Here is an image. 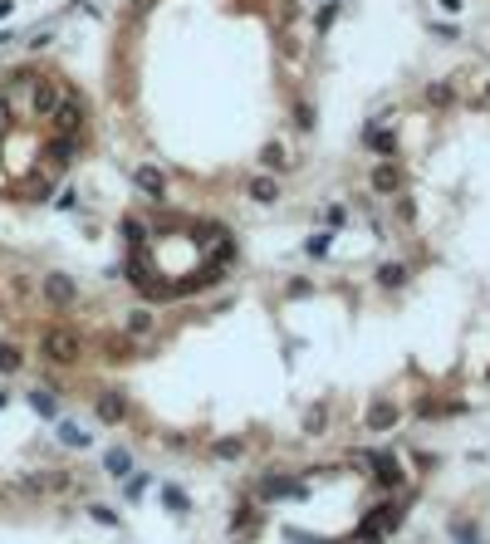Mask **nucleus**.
Returning <instances> with one entry per match:
<instances>
[{"instance_id": "nucleus-26", "label": "nucleus", "mask_w": 490, "mask_h": 544, "mask_svg": "<svg viewBox=\"0 0 490 544\" xmlns=\"http://www.w3.org/2000/svg\"><path fill=\"white\" fill-rule=\"evenodd\" d=\"M427 104L446 109V104H451V84H436V89H427Z\"/></svg>"}, {"instance_id": "nucleus-3", "label": "nucleus", "mask_w": 490, "mask_h": 544, "mask_svg": "<svg viewBox=\"0 0 490 544\" xmlns=\"http://www.w3.org/2000/svg\"><path fill=\"white\" fill-rule=\"evenodd\" d=\"M39 290H44V299H49L54 309H69V304L79 299V285H74L69 275H44V285H39Z\"/></svg>"}, {"instance_id": "nucleus-33", "label": "nucleus", "mask_w": 490, "mask_h": 544, "mask_svg": "<svg viewBox=\"0 0 490 544\" xmlns=\"http://www.w3.org/2000/svg\"><path fill=\"white\" fill-rule=\"evenodd\" d=\"M5 113H10V109H5V99H0V123H5Z\"/></svg>"}, {"instance_id": "nucleus-5", "label": "nucleus", "mask_w": 490, "mask_h": 544, "mask_svg": "<svg viewBox=\"0 0 490 544\" xmlns=\"http://www.w3.org/2000/svg\"><path fill=\"white\" fill-rule=\"evenodd\" d=\"M299 490H304V486L290 481V476H265V481H260V495H265V500H285V495H299Z\"/></svg>"}, {"instance_id": "nucleus-9", "label": "nucleus", "mask_w": 490, "mask_h": 544, "mask_svg": "<svg viewBox=\"0 0 490 544\" xmlns=\"http://www.w3.org/2000/svg\"><path fill=\"white\" fill-rule=\"evenodd\" d=\"M103 471H108L113 481H123V476H133V451H123V446H113V451L103 456Z\"/></svg>"}, {"instance_id": "nucleus-19", "label": "nucleus", "mask_w": 490, "mask_h": 544, "mask_svg": "<svg viewBox=\"0 0 490 544\" xmlns=\"http://www.w3.org/2000/svg\"><path fill=\"white\" fill-rule=\"evenodd\" d=\"M30 407H35L39 417H54V397H49V388H35V392H30Z\"/></svg>"}, {"instance_id": "nucleus-16", "label": "nucleus", "mask_w": 490, "mask_h": 544, "mask_svg": "<svg viewBox=\"0 0 490 544\" xmlns=\"http://www.w3.org/2000/svg\"><path fill=\"white\" fill-rule=\"evenodd\" d=\"M260 162H265L270 172H285V167H290V157H285V147H280V142H270V147L260 152Z\"/></svg>"}, {"instance_id": "nucleus-8", "label": "nucleus", "mask_w": 490, "mask_h": 544, "mask_svg": "<svg viewBox=\"0 0 490 544\" xmlns=\"http://www.w3.org/2000/svg\"><path fill=\"white\" fill-rule=\"evenodd\" d=\"M98 417H103V422H123V417H128V397H123V392H103V397H98Z\"/></svg>"}, {"instance_id": "nucleus-34", "label": "nucleus", "mask_w": 490, "mask_h": 544, "mask_svg": "<svg viewBox=\"0 0 490 544\" xmlns=\"http://www.w3.org/2000/svg\"><path fill=\"white\" fill-rule=\"evenodd\" d=\"M319 5H338V0H319Z\"/></svg>"}, {"instance_id": "nucleus-23", "label": "nucleus", "mask_w": 490, "mask_h": 544, "mask_svg": "<svg viewBox=\"0 0 490 544\" xmlns=\"http://www.w3.org/2000/svg\"><path fill=\"white\" fill-rule=\"evenodd\" d=\"M451 535H456V544H481V530H476V525H466V520H456V525H451Z\"/></svg>"}, {"instance_id": "nucleus-1", "label": "nucleus", "mask_w": 490, "mask_h": 544, "mask_svg": "<svg viewBox=\"0 0 490 544\" xmlns=\"http://www.w3.org/2000/svg\"><path fill=\"white\" fill-rule=\"evenodd\" d=\"M402 525V505H373L368 515H363V525L353 530V544H378L388 530Z\"/></svg>"}, {"instance_id": "nucleus-6", "label": "nucleus", "mask_w": 490, "mask_h": 544, "mask_svg": "<svg viewBox=\"0 0 490 544\" xmlns=\"http://www.w3.org/2000/svg\"><path fill=\"white\" fill-rule=\"evenodd\" d=\"M59 99H64V94H59L49 79H39V84H35V113H39V118H49V113L59 109Z\"/></svg>"}, {"instance_id": "nucleus-35", "label": "nucleus", "mask_w": 490, "mask_h": 544, "mask_svg": "<svg viewBox=\"0 0 490 544\" xmlns=\"http://www.w3.org/2000/svg\"><path fill=\"white\" fill-rule=\"evenodd\" d=\"M486 104H490V84H486Z\"/></svg>"}, {"instance_id": "nucleus-29", "label": "nucleus", "mask_w": 490, "mask_h": 544, "mask_svg": "<svg viewBox=\"0 0 490 544\" xmlns=\"http://www.w3.org/2000/svg\"><path fill=\"white\" fill-rule=\"evenodd\" d=\"M216 456H221V461H231V456H240V441H231V436H226V441H216Z\"/></svg>"}, {"instance_id": "nucleus-30", "label": "nucleus", "mask_w": 490, "mask_h": 544, "mask_svg": "<svg viewBox=\"0 0 490 544\" xmlns=\"http://www.w3.org/2000/svg\"><path fill=\"white\" fill-rule=\"evenodd\" d=\"M94 520H98V525H118V515H113L108 505H94Z\"/></svg>"}, {"instance_id": "nucleus-24", "label": "nucleus", "mask_w": 490, "mask_h": 544, "mask_svg": "<svg viewBox=\"0 0 490 544\" xmlns=\"http://www.w3.org/2000/svg\"><path fill=\"white\" fill-rule=\"evenodd\" d=\"M147 328H152V314H147V309H133V314H128V333H147Z\"/></svg>"}, {"instance_id": "nucleus-15", "label": "nucleus", "mask_w": 490, "mask_h": 544, "mask_svg": "<svg viewBox=\"0 0 490 544\" xmlns=\"http://www.w3.org/2000/svg\"><path fill=\"white\" fill-rule=\"evenodd\" d=\"M368 147H373V152H392V147H397V132H392V128H373V132H368Z\"/></svg>"}, {"instance_id": "nucleus-4", "label": "nucleus", "mask_w": 490, "mask_h": 544, "mask_svg": "<svg viewBox=\"0 0 490 544\" xmlns=\"http://www.w3.org/2000/svg\"><path fill=\"white\" fill-rule=\"evenodd\" d=\"M133 182H137V192H142V197H152V202L167 192V177H162V167H137V172H133Z\"/></svg>"}, {"instance_id": "nucleus-27", "label": "nucleus", "mask_w": 490, "mask_h": 544, "mask_svg": "<svg viewBox=\"0 0 490 544\" xmlns=\"http://www.w3.org/2000/svg\"><path fill=\"white\" fill-rule=\"evenodd\" d=\"M162 500H167V505H172V510H177V515H182V510H187V495H182V490H177V486H162Z\"/></svg>"}, {"instance_id": "nucleus-22", "label": "nucleus", "mask_w": 490, "mask_h": 544, "mask_svg": "<svg viewBox=\"0 0 490 544\" xmlns=\"http://www.w3.org/2000/svg\"><path fill=\"white\" fill-rule=\"evenodd\" d=\"M20 363H25V358H20V348H15V343H0V373H15Z\"/></svg>"}, {"instance_id": "nucleus-36", "label": "nucleus", "mask_w": 490, "mask_h": 544, "mask_svg": "<svg viewBox=\"0 0 490 544\" xmlns=\"http://www.w3.org/2000/svg\"><path fill=\"white\" fill-rule=\"evenodd\" d=\"M0 407H5V392H0Z\"/></svg>"}, {"instance_id": "nucleus-32", "label": "nucleus", "mask_w": 490, "mask_h": 544, "mask_svg": "<svg viewBox=\"0 0 490 544\" xmlns=\"http://www.w3.org/2000/svg\"><path fill=\"white\" fill-rule=\"evenodd\" d=\"M147 5H152V0H133V10H147Z\"/></svg>"}, {"instance_id": "nucleus-20", "label": "nucleus", "mask_w": 490, "mask_h": 544, "mask_svg": "<svg viewBox=\"0 0 490 544\" xmlns=\"http://www.w3.org/2000/svg\"><path fill=\"white\" fill-rule=\"evenodd\" d=\"M378 280H383L388 290H397V285H407V265H383V270H378Z\"/></svg>"}, {"instance_id": "nucleus-18", "label": "nucleus", "mask_w": 490, "mask_h": 544, "mask_svg": "<svg viewBox=\"0 0 490 544\" xmlns=\"http://www.w3.org/2000/svg\"><path fill=\"white\" fill-rule=\"evenodd\" d=\"M329 245H333V240H329V230H314V235L304 240V255H314V260H319V255H329Z\"/></svg>"}, {"instance_id": "nucleus-7", "label": "nucleus", "mask_w": 490, "mask_h": 544, "mask_svg": "<svg viewBox=\"0 0 490 544\" xmlns=\"http://www.w3.org/2000/svg\"><path fill=\"white\" fill-rule=\"evenodd\" d=\"M54 123H59L64 132L84 128V104H74V99H59V109H54Z\"/></svg>"}, {"instance_id": "nucleus-2", "label": "nucleus", "mask_w": 490, "mask_h": 544, "mask_svg": "<svg viewBox=\"0 0 490 544\" xmlns=\"http://www.w3.org/2000/svg\"><path fill=\"white\" fill-rule=\"evenodd\" d=\"M39 353H44L49 363H74V358L84 353V343H79V333H69V328H49V333L39 338Z\"/></svg>"}, {"instance_id": "nucleus-11", "label": "nucleus", "mask_w": 490, "mask_h": 544, "mask_svg": "<svg viewBox=\"0 0 490 544\" xmlns=\"http://www.w3.org/2000/svg\"><path fill=\"white\" fill-rule=\"evenodd\" d=\"M392 422H397V407H392V402H373V412H368V432H388Z\"/></svg>"}, {"instance_id": "nucleus-10", "label": "nucleus", "mask_w": 490, "mask_h": 544, "mask_svg": "<svg viewBox=\"0 0 490 544\" xmlns=\"http://www.w3.org/2000/svg\"><path fill=\"white\" fill-rule=\"evenodd\" d=\"M245 192H250V202H260V206L280 202V182H275V177H255V182H250Z\"/></svg>"}, {"instance_id": "nucleus-21", "label": "nucleus", "mask_w": 490, "mask_h": 544, "mask_svg": "<svg viewBox=\"0 0 490 544\" xmlns=\"http://www.w3.org/2000/svg\"><path fill=\"white\" fill-rule=\"evenodd\" d=\"M417 412L422 417H451V412H461V402H422Z\"/></svg>"}, {"instance_id": "nucleus-28", "label": "nucleus", "mask_w": 490, "mask_h": 544, "mask_svg": "<svg viewBox=\"0 0 490 544\" xmlns=\"http://www.w3.org/2000/svg\"><path fill=\"white\" fill-rule=\"evenodd\" d=\"M69 157H74V137H59V142H54V162H59V167H64V162H69Z\"/></svg>"}, {"instance_id": "nucleus-13", "label": "nucleus", "mask_w": 490, "mask_h": 544, "mask_svg": "<svg viewBox=\"0 0 490 544\" xmlns=\"http://www.w3.org/2000/svg\"><path fill=\"white\" fill-rule=\"evenodd\" d=\"M373 466H378V486H392V490L402 486V466H397V456H378Z\"/></svg>"}, {"instance_id": "nucleus-31", "label": "nucleus", "mask_w": 490, "mask_h": 544, "mask_svg": "<svg viewBox=\"0 0 490 544\" xmlns=\"http://www.w3.org/2000/svg\"><path fill=\"white\" fill-rule=\"evenodd\" d=\"M436 5H441V10H446V15H456V10H461V5H466V0H436Z\"/></svg>"}, {"instance_id": "nucleus-12", "label": "nucleus", "mask_w": 490, "mask_h": 544, "mask_svg": "<svg viewBox=\"0 0 490 544\" xmlns=\"http://www.w3.org/2000/svg\"><path fill=\"white\" fill-rule=\"evenodd\" d=\"M397 187H402V177H397V167H388V162H383V167H373V192H383V197H392Z\"/></svg>"}, {"instance_id": "nucleus-25", "label": "nucleus", "mask_w": 490, "mask_h": 544, "mask_svg": "<svg viewBox=\"0 0 490 544\" xmlns=\"http://www.w3.org/2000/svg\"><path fill=\"white\" fill-rule=\"evenodd\" d=\"M123 230H128V245H133V250H142V240H147L142 221H123Z\"/></svg>"}, {"instance_id": "nucleus-17", "label": "nucleus", "mask_w": 490, "mask_h": 544, "mask_svg": "<svg viewBox=\"0 0 490 544\" xmlns=\"http://www.w3.org/2000/svg\"><path fill=\"white\" fill-rule=\"evenodd\" d=\"M255 520H260V510H255V505L245 500V505H240V510L231 515V530H255Z\"/></svg>"}, {"instance_id": "nucleus-14", "label": "nucleus", "mask_w": 490, "mask_h": 544, "mask_svg": "<svg viewBox=\"0 0 490 544\" xmlns=\"http://www.w3.org/2000/svg\"><path fill=\"white\" fill-rule=\"evenodd\" d=\"M59 441H64V446H79V451H84V446L94 441V432H84L79 422H59Z\"/></svg>"}]
</instances>
